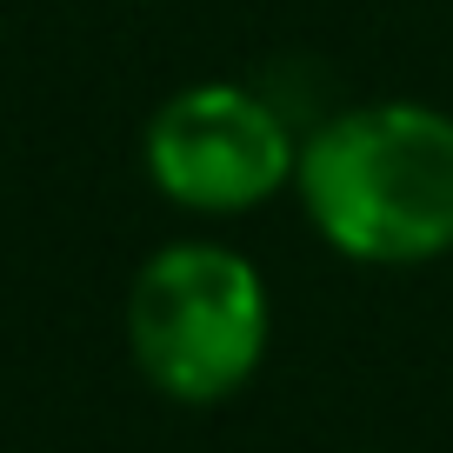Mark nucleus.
I'll return each mask as SVG.
<instances>
[{"instance_id":"1","label":"nucleus","mask_w":453,"mask_h":453,"mask_svg":"<svg viewBox=\"0 0 453 453\" xmlns=\"http://www.w3.org/2000/svg\"><path fill=\"white\" fill-rule=\"evenodd\" d=\"M300 207L334 254L360 267H420L453 254V113L367 100L300 141Z\"/></svg>"},{"instance_id":"2","label":"nucleus","mask_w":453,"mask_h":453,"mask_svg":"<svg viewBox=\"0 0 453 453\" xmlns=\"http://www.w3.org/2000/svg\"><path fill=\"white\" fill-rule=\"evenodd\" d=\"M267 280L220 241H173L127 287V354L154 394L213 407L267 360Z\"/></svg>"},{"instance_id":"3","label":"nucleus","mask_w":453,"mask_h":453,"mask_svg":"<svg viewBox=\"0 0 453 453\" xmlns=\"http://www.w3.org/2000/svg\"><path fill=\"white\" fill-rule=\"evenodd\" d=\"M147 180L194 213H254L300 167V141L280 107L234 81H194L167 94L147 120Z\"/></svg>"}]
</instances>
